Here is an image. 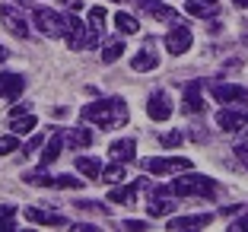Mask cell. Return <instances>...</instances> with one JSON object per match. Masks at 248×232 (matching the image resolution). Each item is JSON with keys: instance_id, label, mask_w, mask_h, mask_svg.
I'll list each match as a JSON object with an SVG mask.
<instances>
[{"instance_id": "cell-1", "label": "cell", "mask_w": 248, "mask_h": 232, "mask_svg": "<svg viewBox=\"0 0 248 232\" xmlns=\"http://www.w3.org/2000/svg\"><path fill=\"white\" fill-rule=\"evenodd\" d=\"M127 102L111 95V99H99V102H89L86 108H83V121L95 124L99 131H115L121 124H127Z\"/></svg>"}, {"instance_id": "cell-2", "label": "cell", "mask_w": 248, "mask_h": 232, "mask_svg": "<svg viewBox=\"0 0 248 232\" xmlns=\"http://www.w3.org/2000/svg\"><path fill=\"white\" fill-rule=\"evenodd\" d=\"M169 191L175 197H207V201H213L219 194V185L207 175H185V178H172Z\"/></svg>"}, {"instance_id": "cell-3", "label": "cell", "mask_w": 248, "mask_h": 232, "mask_svg": "<svg viewBox=\"0 0 248 232\" xmlns=\"http://www.w3.org/2000/svg\"><path fill=\"white\" fill-rule=\"evenodd\" d=\"M64 38L67 45H70V51H83V48H93L95 42H99V32L89 29V22H80L73 13H67V29H64Z\"/></svg>"}, {"instance_id": "cell-4", "label": "cell", "mask_w": 248, "mask_h": 232, "mask_svg": "<svg viewBox=\"0 0 248 232\" xmlns=\"http://www.w3.org/2000/svg\"><path fill=\"white\" fill-rule=\"evenodd\" d=\"M32 19H35L38 32L48 38H64V29H67V13H54V10H45V7H32Z\"/></svg>"}, {"instance_id": "cell-5", "label": "cell", "mask_w": 248, "mask_h": 232, "mask_svg": "<svg viewBox=\"0 0 248 232\" xmlns=\"http://www.w3.org/2000/svg\"><path fill=\"white\" fill-rule=\"evenodd\" d=\"M162 42H166V51H169V54H172V58H178V54L191 51V42H194V32H191V29L185 26L182 19H178L175 26H172V29L166 32V38H162Z\"/></svg>"}, {"instance_id": "cell-6", "label": "cell", "mask_w": 248, "mask_h": 232, "mask_svg": "<svg viewBox=\"0 0 248 232\" xmlns=\"http://www.w3.org/2000/svg\"><path fill=\"white\" fill-rule=\"evenodd\" d=\"M140 166H143V172H150V175L191 172V159H182V156H169V159H162V156H156V159H143Z\"/></svg>"}, {"instance_id": "cell-7", "label": "cell", "mask_w": 248, "mask_h": 232, "mask_svg": "<svg viewBox=\"0 0 248 232\" xmlns=\"http://www.w3.org/2000/svg\"><path fill=\"white\" fill-rule=\"evenodd\" d=\"M210 95L219 102V105H248V89L235 86V83H213Z\"/></svg>"}, {"instance_id": "cell-8", "label": "cell", "mask_w": 248, "mask_h": 232, "mask_svg": "<svg viewBox=\"0 0 248 232\" xmlns=\"http://www.w3.org/2000/svg\"><path fill=\"white\" fill-rule=\"evenodd\" d=\"M172 99H169L166 89H153L150 93V99H146V115L153 118V121H169L172 118Z\"/></svg>"}, {"instance_id": "cell-9", "label": "cell", "mask_w": 248, "mask_h": 232, "mask_svg": "<svg viewBox=\"0 0 248 232\" xmlns=\"http://www.w3.org/2000/svg\"><path fill=\"white\" fill-rule=\"evenodd\" d=\"M217 127H219V131H226V134L245 131V127H248V108L235 111V108H229V105H226V108L217 115Z\"/></svg>"}, {"instance_id": "cell-10", "label": "cell", "mask_w": 248, "mask_h": 232, "mask_svg": "<svg viewBox=\"0 0 248 232\" xmlns=\"http://www.w3.org/2000/svg\"><path fill=\"white\" fill-rule=\"evenodd\" d=\"M159 67V54H156V42L153 38H146L143 42V48L137 51L131 58V70H137V73H146V70H156Z\"/></svg>"}, {"instance_id": "cell-11", "label": "cell", "mask_w": 248, "mask_h": 232, "mask_svg": "<svg viewBox=\"0 0 248 232\" xmlns=\"http://www.w3.org/2000/svg\"><path fill=\"white\" fill-rule=\"evenodd\" d=\"M204 89H201V80L185 83V95H182V111L188 115H204Z\"/></svg>"}, {"instance_id": "cell-12", "label": "cell", "mask_w": 248, "mask_h": 232, "mask_svg": "<svg viewBox=\"0 0 248 232\" xmlns=\"http://www.w3.org/2000/svg\"><path fill=\"white\" fill-rule=\"evenodd\" d=\"M146 213H150V217H169V213H175L172 191L169 188H153V197L146 201Z\"/></svg>"}, {"instance_id": "cell-13", "label": "cell", "mask_w": 248, "mask_h": 232, "mask_svg": "<svg viewBox=\"0 0 248 232\" xmlns=\"http://www.w3.org/2000/svg\"><path fill=\"white\" fill-rule=\"evenodd\" d=\"M0 19H3L7 32H13L16 38H29V22H26V16H22L19 10H13V7H0Z\"/></svg>"}, {"instance_id": "cell-14", "label": "cell", "mask_w": 248, "mask_h": 232, "mask_svg": "<svg viewBox=\"0 0 248 232\" xmlns=\"http://www.w3.org/2000/svg\"><path fill=\"white\" fill-rule=\"evenodd\" d=\"M213 223V213H191V217H172L169 229L172 232H188V229H204Z\"/></svg>"}, {"instance_id": "cell-15", "label": "cell", "mask_w": 248, "mask_h": 232, "mask_svg": "<svg viewBox=\"0 0 248 232\" xmlns=\"http://www.w3.org/2000/svg\"><path fill=\"white\" fill-rule=\"evenodd\" d=\"M134 3H137L146 16H153V19H159V22H178V13L172 7H166L162 0H134Z\"/></svg>"}, {"instance_id": "cell-16", "label": "cell", "mask_w": 248, "mask_h": 232, "mask_svg": "<svg viewBox=\"0 0 248 232\" xmlns=\"http://www.w3.org/2000/svg\"><path fill=\"white\" fill-rule=\"evenodd\" d=\"M26 89L22 73H0V99H19Z\"/></svg>"}, {"instance_id": "cell-17", "label": "cell", "mask_w": 248, "mask_h": 232, "mask_svg": "<svg viewBox=\"0 0 248 232\" xmlns=\"http://www.w3.org/2000/svg\"><path fill=\"white\" fill-rule=\"evenodd\" d=\"M185 10H188L191 16H197V19H213V16H219L223 3H219V0H188Z\"/></svg>"}, {"instance_id": "cell-18", "label": "cell", "mask_w": 248, "mask_h": 232, "mask_svg": "<svg viewBox=\"0 0 248 232\" xmlns=\"http://www.w3.org/2000/svg\"><path fill=\"white\" fill-rule=\"evenodd\" d=\"M26 219L35 226H67L64 213H51V210H38V207H29L26 210Z\"/></svg>"}, {"instance_id": "cell-19", "label": "cell", "mask_w": 248, "mask_h": 232, "mask_svg": "<svg viewBox=\"0 0 248 232\" xmlns=\"http://www.w3.org/2000/svg\"><path fill=\"white\" fill-rule=\"evenodd\" d=\"M93 131L89 127H67L64 131V143H70L73 150H86V146H93Z\"/></svg>"}, {"instance_id": "cell-20", "label": "cell", "mask_w": 248, "mask_h": 232, "mask_svg": "<svg viewBox=\"0 0 248 232\" xmlns=\"http://www.w3.org/2000/svg\"><path fill=\"white\" fill-rule=\"evenodd\" d=\"M134 150H137V140H134V137H124V140H115V143L108 146V153H111V156H115L118 162H124V166H127V162L134 159Z\"/></svg>"}, {"instance_id": "cell-21", "label": "cell", "mask_w": 248, "mask_h": 232, "mask_svg": "<svg viewBox=\"0 0 248 232\" xmlns=\"http://www.w3.org/2000/svg\"><path fill=\"white\" fill-rule=\"evenodd\" d=\"M61 146H64V131H58L51 140H48V143L42 146V169H48V166H51V162L61 156Z\"/></svg>"}, {"instance_id": "cell-22", "label": "cell", "mask_w": 248, "mask_h": 232, "mask_svg": "<svg viewBox=\"0 0 248 232\" xmlns=\"http://www.w3.org/2000/svg\"><path fill=\"white\" fill-rule=\"evenodd\" d=\"M140 185H143V178H140V182H134V185H124V188H111L108 191V201L111 203H124V207H127V203H134Z\"/></svg>"}, {"instance_id": "cell-23", "label": "cell", "mask_w": 248, "mask_h": 232, "mask_svg": "<svg viewBox=\"0 0 248 232\" xmlns=\"http://www.w3.org/2000/svg\"><path fill=\"white\" fill-rule=\"evenodd\" d=\"M73 166H77V172H83L86 178H93V182H99V178H102V162L93 159V156H80Z\"/></svg>"}, {"instance_id": "cell-24", "label": "cell", "mask_w": 248, "mask_h": 232, "mask_svg": "<svg viewBox=\"0 0 248 232\" xmlns=\"http://www.w3.org/2000/svg\"><path fill=\"white\" fill-rule=\"evenodd\" d=\"M115 26H118V32H121V35H137V32H140V22L134 19L131 13H124V10L115 16Z\"/></svg>"}, {"instance_id": "cell-25", "label": "cell", "mask_w": 248, "mask_h": 232, "mask_svg": "<svg viewBox=\"0 0 248 232\" xmlns=\"http://www.w3.org/2000/svg\"><path fill=\"white\" fill-rule=\"evenodd\" d=\"M35 124H38V121H35V115H29V111H26V115L10 118V131H13V134H29Z\"/></svg>"}, {"instance_id": "cell-26", "label": "cell", "mask_w": 248, "mask_h": 232, "mask_svg": "<svg viewBox=\"0 0 248 232\" xmlns=\"http://www.w3.org/2000/svg\"><path fill=\"white\" fill-rule=\"evenodd\" d=\"M124 51H127V48H124L121 38H111V42H105V48H102V61H105V64H115Z\"/></svg>"}, {"instance_id": "cell-27", "label": "cell", "mask_w": 248, "mask_h": 232, "mask_svg": "<svg viewBox=\"0 0 248 232\" xmlns=\"http://www.w3.org/2000/svg\"><path fill=\"white\" fill-rule=\"evenodd\" d=\"M121 178H127V172H124V162L115 159V166H105V169H102V178H99V182L115 185V182H121Z\"/></svg>"}, {"instance_id": "cell-28", "label": "cell", "mask_w": 248, "mask_h": 232, "mask_svg": "<svg viewBox=\"0 0 248 232\" xmlns=\"http://www.w3.org/2000/svg\"><path fill=\"white\" fill-rule=\"evenodd\" d=\"M0 229H16V207L0 203Z\"/></svg>"}, {"instance_id": "cell-29", "label": "cell", "mask_w": 248, "mask_h": 232, "mask_svg": "<svg viewBox=\"0 0 248 232\" xmlns=\"http://www.w3.org/2000/svg\"><path fill=\"white\" fill-rule=\"evenodd\" d=\"M105 19H108V16H105L102 7H93V10H89V29H93V32H99V35H102V32H105Z\"/></svg>"}, {"instance_id": "cell-30", "label": "cell", "mask_w": 248, "mask_h": 232, "mask_svg": "<svg viewBox=\"0 0 248 232\" xmlns=\"http://www.w3.org/2000/svg\"><path fill=\"white\" fill-rule=\"evenodd\" d=\"M16 150H19V134H7V137H0V156L16 153Z\"/></svg>"}, {"instance_id": "cell-31", "label": "cell", "mask_w": 248, "mask_h": 232, "mask_svg": "<svg viewBox=\"0 0 248 232\" xmlns=\"http://www.w3.org/2000/svg\"><path fill=\"white\" fill-rule=\"evenodd\" d=\"M159 143L166 146V150H172V146L182 143V134H178V131H169V134H162V137H159Z\"/></svg>"}, {"instance_id": "cell-32", "label": "cell", "mask_w": 248, "mask_h": 232, "mask_svg": "<svg viewBox=\"0 0 248 232\" xmlns=\"http://www.w3.org/2000/svg\"><path fill=\"white\" fill-rule=\"evenodd\" d=\"M232 153H235V156H239V162H245V166H248V137H245V140H239Z\"/></svg>"}, {"instance_id": "cell-33", "label": "cell", "mask_w": 248, "mask_h": 232, "mask_svg": "<svg viewBox=\"0 0 248 232\" xmlns=\"http://www.w3.org/2000/svg\"><path fill=\"white\" fill-rule=\"evenodd\" d=\"M77 207H80V210H89V213H105V207H102V203H95V201H80Z\"/></svg>"}, {"instance_id": "cell-34", "label": "cell", "mask_w": 248, "mask_h": 232, "mask_svg": "<svg viewBox=\"0 0 248 232\" xmlns=\"http://www.w3.org/2000/svg\"><path fill=\"white\" fill-rule=\"evenodd\" d=\"M124 229H131V232H143V229H150V226H146L143 219H124Z\"/></svg>"}, {"instance_id": "cell-35", "label": "cell", "mask_w": 248, "mask_h": 232, "mask_svg": "<svg viewBox=\"0 0 248 232\" xmlns=\"http://www.w3.org/2000/svg\"><path fill=\"white\" fill-rule=\"evenodd\" d=\"M232 232H248V213H245V217H239V219L232 223Z\"/></svg>"}, {"instance_id": "cell-36", "label": "cell", "mask_w": 248, "mask_h": 232, "mask_svg": "<svg viewBox=\"0 0 248 232\" xmlns=\"http://www.w3.org/2000/svg\"><path fill=\"white\" fill-rule=\"evenodd\" d=\"M191 140H194V143H207V131H201V127H194V131H191Z\"/></svg>"}, {"instance_id": "cell-37", "label": "cell", "mask_w": 248, "mask_h": 232, "mask_svg": "<svg viewBox=\"0 0 248 232\" xmlns=\"http://www.w3.org/2000/svg\"><path fill=\"white\" fill-rule=\"evenodd\" d=\"M26 111H29V105H13V108H10V118H16V115H26Z\"/></svg>"}, {"instance_id": "cell-38", "label": "cell", "mask_w": 248, "mask_h": 232, "mask_svg": "<svg viewBox=\"0 0 248 232\" xmlns=\"http://www.w3.org/2000/svg\"><path fill=\"white\" fill-rule=\"evenodd\" d=\"M38 146H42V137H32L29 143H26V153H29V150H38ZM26 153H22V156H26Z\"/></svg>"}, {"instance_id": "cell-39", "label": "cell", "mask_w": 248, "mask_h": 232, "mask_svg": "<svg viewBox=\"0 0 248 232\" xmlns=\"http://www.w3.org/2000/svg\"><path fill=\"white\" fill-rule=\"evenodd\" d=\"M232 3H235L239 10H248V0H232Z\"/></svg>"}, {"instance_id": "cell-40", "label": "cell", "mask_w": 248, "mask_h": 232, "mask_svg": "<svg viewBox=\"0 0 248 232\" xmlns=\"http://www.w3.org/2000/svg\"><path fill=\"white\" fill-rule=\"evenodd\" d=\"M7 54H10V51L3 48V45H0V64H3V61H7Z\"/></svg>"}, {"instance_id": "cell-41", "label": "cell", "mask_w": 248, "mask_h": 232, "mask_svg": "<svg viewBox=\"0 0 248 232\" xmlns=\"http://www.w3.org/2000/svg\"><path fill=\"white\" fill-rule=\"evenodd\" d=\"M61 3H70V0H61Z\"/></svg>"}, {"instance_id": "cell-42", "label": "cell", "mask_w": 248, "mask_h": 232, "mask_svg": "<svg viewBox=\"0 0 248 232\" xmlns=\"http://www.w3.org/2000/svg\"><path fill=\"white\" fill-rule=\"evenodd\" d=\"M115 3H124V0H115Z\"/></svg>"}]
</instances>
